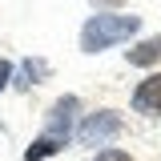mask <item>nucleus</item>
Masks as SVG:
<instances>
[{"label": "nucleus", "instance_id": "obj_2", "mask_svg": "<svg viewBox=\"0 0 161 161\" xmlns=\"http://www.w3.org/2000/svg\"><path fill=\"white\" fill-rule=\"evenodd\" d=\"M121 129H125V125H121V117L113 109H97V113H89V117L77 125V141L97 149V145H109L113 137H121Z\"/></svg>", "mask_w": 161, "mask_h": 161}, {"label": "nucleus", "instance_id": "obj_9", "mask_svg": "<svg viewBox=\"0 0 161 161\" xmlns=\"http://www.w3.org/2000/svg\"><path fill=\"white\" fill-rule=\"evenodd\" d=\"M93 4H121V0H93Z\"/></svg>", "mask_w": 161, "mask_h": 161}, {"label": "nucleus", "instance_id": "obj_3", "mask_svg": "<svg viewBox=\"0 0 161 161\" xmlns=\"http://www.w3.org/2000/svg\"><path fill=\"white\" fill-rule=\"evenodd\" d=\"M80 109L77 97H60L53 101V109H48V117H44V133L40 137H48L53 145H64V141L73 137V113Z\"/></svg>", "mask_w": 161, "mask_h": 161}, {"label": "nucleus", "instance_id": "obj_1", "mask_svg": "<svg viewBox=\"0 0 161 161\" xmlns=\"http://www.w3.org/2000/svg\"><path fill=\"white\" fill-rule=\"evenodd\" d=\"M137 32H141V16H133V12H97L80 28V53H101V48L121 44Z\"/></svg>", "mask_w": 161, "mask_h": 161}, {"label": "nucleus", "instance_id": "obj_4", "mask_svg": "<svg viewBox=\"0 0 161 161\" xmlns=\"http://www.w3.org/2000/svg\"><path fill=\"white\" fill-rule=\"evenodd\" d=\"M133 109L145 117H161V73H149L133 89Z\"/></svg>", "mask_w": 161, "mask_h": 161}, {"label": "nucleus", "instance_id": "obj_8", "mask_svg": "<svg viewBox=\"0 0 161 161\" xmlns=\"http://www.w3.org/2000/svg\"><path fill=\"white\" fill-rule=\"evenodd\" d=\"M12 73H16V69H12V60H0V93L12 85Z\"/></svg>", "mask_w": 161, "mask_h": 161}, {"label": "nucleus", "instance_id": "obj_5", "mask_svg": "<svg viewBox=\"0 0 161 161\" xmlns=\"http://www.w3.org/2000/svg\"><path fill=\"white\" fill-rule=\"evenodd\" d=\"M153 60H161V36H149L137 48H129V64H153Z\"/></svg>", "mask_w": 161, "mask_h": 161}, {"label": "nucleus", "instance_id": "obj_6", "mask_svg": "<svg viewBox=\"0 0 161 161\" xmlns=\"http://www.w3.org/2000/svg\"><path fill=\"white\" fill-rule=\"evenodd\" d=\"M44 73H48V64H44V60H24V64H20V77H16V73H12V77H16L20 89H28V85H40Z\"/></svg>", "mask_w": 161, "mask_h": 161}, {"label": "nucleus", "instance_id": "obj_7", "mask_svg": "<svg viewBox=\"0 0 161 161\" xmlns=\"http://www.w3.org/2000/svg\"><path fill=\"white\" fill-rule=\"evenodd\" d=\"M93 161H133V157H129L125 149H101V153H97Z\"/></svg>", "mask_w": 161, "mask_h": 161}]
</instances>
